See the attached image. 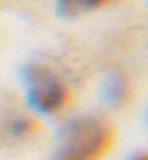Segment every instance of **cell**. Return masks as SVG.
<instances>
[{
  "mask_svg": "<svg viewBox=\"0 0 148 160\" xmlns=\"http://www.w3.org/2000/svg\"><path fill=\"white\" fill-rule=\"evenodd\" d=\"M28 104L43 115H58L71 106L73 92L66 79L49 64L32 62L25 68Z\"/></svg>",
  "mask_w": 148,
  "mask_h": 160,
  "instance_id": "obj_2",
  "label": "cell"
},
{
  "mask_svg": "<svg viewBox=\"0 0 148 160\" xmlns=\"http://www.w3.org/2000/svg\"><path fill=\"white\" fill-rule=\"evenodd\" d=\"M111 0H58L56 2V12L58 15L66 19H75L83 17L90 12H96L98 8L105 6Z\"/></svg>",
  "mask_w": 148,
  "mask_h": 160,
  "instance_id": "obj_3",
  "label": "cell"
},
{
  "mask_svg": "<svg viewBox=\"0 0 148 160\" xmlns=\"http://www.w3.org/2000/svg\"><path fill=\"white\" fill-rule=\"evenodd\" d=\"M131 160H148V158H146V154H137V156H133Z\"/></svg>",
  "mask_w": 148,
  "mask_h": 160,
  "instance_id": "obj_4",
  "label": "cell"
},
{
  "mask_svg": "<svg viewBox=\"0 0 148 160\" xmlns=\"http://www.w3.org/2000/svg\"><path fill=\"white\" fill-rule=\"evenodd\" d=\"M114 128L99 115L73 119L60 136V160H99L113 145Z\"/></svg>",
  "mask_w": 148,
  "mask_h": 160,
  "instance_id": "obj_1",
  "label": "cell"
}]
</instances>
